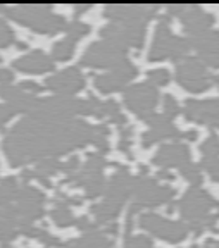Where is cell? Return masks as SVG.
<instances>
[{
    "mask_svg": "<svg viewBox=\"0 0 219 248\" xmlns=\"http://www.w3.org/2000/svg\"><path fill=\"white\" fill-rule=\"evenodd\" d=\"M107 166V160L104 159L102 154H90L86 157V162L83 166V169L94 170V172H102V169Z\"/></svg>",
    "mask_w": 219,
    "mask_h": 248,
    "instance_id": "33",
    "label": "cell"
},
{
    "mask_svg": "<svg viewBox=\"0 0 219 248\" xmlns=\"http://www.w3.org/2000/svg\"><path fill=\"white\" fill-rule=\"evenodd\" d=\"M176 79L185 90L192 93H202L211 86V76L199 57H187L178 64Z\"/></svg>",
    "mask_w": 219,
    "mask_h": 248,
    "instance_id": "8",
    "label": "cell"
},
{
    "mask_svg": "<svg viewBox=\"0 0 219 248\" xmlns=\"http://www.w3.org/2000/svg\"><path fill=\"white\" fill-rule=\"evenodd\" d=\"M190 162V148L183 143H168L157 150L154 157V164L160 167H181Z\"/></svg>",
    "mask_w": 219,
    "mask_h": 248,
    "instance_id": "16",
    "label": "cell"
},
{
    "mask_svg": "<svg viewBox=\"0 0 219 248\" xmlns=\"http://www.w3.org/2000/svg\"><path fill=\"white\" fill-rule=\"evenodd\" d=\"M121 212V205H116L112 202L104 200L102 203H95L92 205V214L95 216L98 224H104V222L112 221L114 217H118V214Z\"/></svg>",
    "mask_w": 219,
    "mask_h": 248,
    "instance_id": "23",
    "label": "cell"
},
{
    "mask_svg": "<svg viewBox=\"0 0 219 248\" xmlns=\"http://www.w3.org/2000/svg\"><path fill=\"white\" fill-rule=\"evenodd\" d=\"M190 48L199 50V54H214L219 55V31L209 30L200 35H193L188 38Z\"/></svg>",
    "mask_w": 219,
    "mask_h": 248,
    "instance_id": "19",
    "label": "cell"
},
{
    "mask_svg": "<svg viewBox=\"0 0 219 248\" xmlns=\"http://www.w3.org/2000/svg\"><path fill=\"white\" fill-rule=\"evenodd\" d=\"M12 67L21 71V73L42 74V73H47V71H52L55 66H54V59L50 55H47L42 50H33L12 62Z\"/></svg>",
    "mask_w": 219,
    "mask_h": 248,
    "instance_id": "17",
    "label": "cell"
},
{
    "mask_svg": "<svg viewBox=\"0 0 219 248\" xmlns=\"http://www.w3.org/2000/svg\"><path fill=\"white\" fill-rule=\"evenodd\" d=\"M200 152L205 159H214L219 157V138L216 135H211L200 147Z\"/></svg>",
    "mask_w": 219,
    "mask_h": 248,
    "instance_id": "32",
    "label": "cell"
},
{
    "mask_svg": "<svg viewBox=\"0 0 219 248\" xmlns=\"http://www.w3.org/2000/svg\"><path fill=\"white\" fill-rule=\"evenodd\" d=\"M17 190H19V183L16 178L7 176L0 181V207L11 205L17 198Z\"/></svg>",
    "mask_w": 219,
    "mask_h": 248,
    "instance_id": "24",
    "label": "cell"
},
{
    "mask_svg": "<svg viewBox=\"0 0 219 248\" xmlns=\"http://www.w3.org/2000/svg\"><path fill=\"white\" fill-rule=\"evenodd\" d=\"M126 59V48L112 42L102 40L92 43L81 57V64L86 67H116Z\"/></svg>",
    "mask_w": 219,
    "mask_h": 248,
    "instance_id": "7",
    "label": "cell"
},
{
    "mask_svg": "<svg viewBox=\"0 0 219 248\" xmlns=\"http://www.w3.org/2000/svg\"><path fill=\"white\" fill-rule=\"evenodd\" d=\"M107 136H109V128L106 124H97L94 129H92V143L97 147V150H100V154L104 155V152H107L109 143H107Z\"/></svg>",
    "mask_w": 219,
    "mask_h": 248,
    "instance_id": "28",
    "label": "cell"
},
{
    "mask_svg": "<svg viewBox=\"0 0 219 248\" xmlns=\"http://www.w3.org/2000/svg\"><path fill=\"white\" fill-rule=\"evenodd\" d=\"M171 14L180 16L185 31H188L190 36L205 33L214 24V16L197 5H171Z\"/></svg>",
    "mask_w": 219,
    "mask_h": 248,
    "instance_id": "11",
    "label": "cell"
},
{
    "mask_svg": "<svg viewBox=\"0 0 219 248\" xmlns=\"http://www.w3.org/2000/svg\"><path fill=\"white\" fill-rule=\"evenodd\" d=\"M168 138H172V140L181 138V133L172 126L171 121H168V123H164V124H159V126H154V128H150L147 133H143V135H141V143H143V147H150V145L156 143V141L168 140Z\"/></svg>",
    "mask_w": 219,
    "mask_h": 248,
    "instance_id": "20",
    "label": "cell"
},
{
    "mask_svg": "<svg viewBox=\"0 0 219 248\" xmlns=\"http://www.w3.org/2000/svg\"><path fill=\"white\" fill-rule=\"evenodd\" d=\"M188 52H190L188 38H180V36L172 35L171 28H169V21H160L156 28L154 43L149 52V61H160V59L166 57L181 61V59H187Z\"/></svg>",
    "mask_w": 219,
    "mask_h": 248,
    "instance_id": "4",
    "label": "cell"
},
{
    "mask_svg": "<svg viewBox=\"0 0 219 248\" xmlns=\"http://www.w3.org/2000/svg\"><path fill=\"white\" fill-rule=\"evenodd\" d=\"M157 5H107L106 16L116 21V24H147V21L156 14Z\"/></svg>",
    "mask_w": 219,
    "mask_h": 248,
    "instance_id": "12",
    "label": "cell"
},
{
    "mask_svg": "<svg viewBox=\"0 0 219 248\" xmlns=\"http://www.w3.org/2000/svg\"><path fill=\"white\" fill-rule=\"evenodd\" d=\"M69 198L64 197V195H59V200L55 202V207L52 210V219L55 221V224L61 226V228H67V226L76 224V217L73 216L69 209Z\"/></svg>",
    "mask_w": 219,
    "mask_h": 248,
    "instance_id": "21",
    "label": "cell"
},
{
    "mask_svg": "<svg viewBox=\"0 0 219 248\" xmlns=\"http://www.w3.org/2000/svg\"><path fill=\"white\" fill-rule=\"evenodd\" d=\"M135 178L129 174L126 167H119L118 172L110 178L109 185L106 186V200L112 202L116 205H123L133 191Z\"/></svg>",
    "mask_w": 219,
    "mask_h": 248,
    "instance_id": "15",
    "label": "cell"
},
{
    "mask_svg": "<svg viewBox=\"0 0 219 248\" xmlns=\"http://www.w3.org/2000/svg\"><path fill=\"white\" fill-rule=\"evenodd\" d=\"M185 117L200 124H211L219 128V98L218 100H188L185 104Z\"/></svg>",
    "mask_w": 219,
    "mask_h": 248,
    "instance_id": "14",
    "label": "cell"
},
{
    "mask_svg": "<svg viewBox=\"0 0 219 248\" xmlns=\"http://www.w3.org/2000/svg\"><path fill=\"white\" fill-rule=\"evenodd\" d=\"M76 226L85 232L95 231V229H97V224H95V222H90L88 217H79V219H76Z\"/></svg>",
    "mask_w": 219,
    "mask_h": 248,
    "instance_id": "42",
    "label": "cell"
},
{
    "mask_svg": "<svg viewBox=\"0 0 219 248\" xmlns=\"http://www.w3.org/2000/svg\"><path fill=\"white\" fill-rule=\"evenodd\" d=\"M140 226L147 229L152 234H157L162 240H168L171 243H178V241L185 240L188 234V226L180 221H169L160 217L159 214L147 212L140 216Z\"/></svg>",
    "mask_w": 219,
    "mask_h": 248,
    "instance_id": "9",
    "label": "cell"
},
{
    "mask_svg": "<svg viewBox=\"0 0 219 248\" xmlns=\"http://www.w3.org/2000/svg\"><path fill=\"white\" fill-rule=\"evenodd\" d=\"M212 79H214V81L218 83V86H219V76H214V78H212Z\"/></svg>",
    "mask_w": 219,
    "mask_h": 248,
    "instance_id": "50",
    "label": "cell"
},
{
    "mask_svg": "<svg viewBox=\"0 0 219 248\" xmlns=\"http://www.w3.org/2000/svg\"><path fill=\"white\" fill-rule=\"evenodd\" d=\"M180 172L185 176V179H188L193 186H200V183H202V172H200L199 164H192V162L185 164V166L180 167Z\"/></svg>",
    "mask_w": 219,
    "mask_h": 248,
    "instance_id": "30",
    "label": "cell"
},
{
    "mask_svg": "<svg viewBox=\"0 0 219 248\" xmlns=\"http://www.w3.org/2000/svg\"><path fill=\"white\" fill-rule=\"evenodd\" d=\"M79 248H110V241L106 238V234L100 231H88L85 232L81 238L78 240Z\"/></svg>",
    "mask_w": 219,
    "mask_h": 248,
    "instance_id": "25",
    "label": "cell"
},
{
    "mask_svg": "<svg viewBox=\"0 0 219 248\" xmlns=\"http://www.w3.org/2000/svg\"><path fill=\"white\" fill-rule=\"evenodd\" d=\"M92 126L75 117H61L40 100L31 112L5 135L4 152L12 167L63 155L92 140Z\"/></svg>",
    "mask_w": 219,
    "mask_h": 248,
    "instance_id": "1",
    "label": "cell"
},
{
    "mask_svg": "<svg viewBox=\"0 0 219 248\" xmlns=\"http://www.w3.org/2000/svg\"><path fill=\"white\" fill-rule=\"evenodd\" d=\"M35 170L38 174L45 176V178H50L54 176L55 172H59L61 170V162L55 157H48V159H42L38 162V166L35 167Z\"/></svg>",
    "mask_w": 219,
    "mask_h": 248,
    "instance_id": "29",
    "label": "cell"
},
{
    "mask_svg": "<svg viewBox=\"0 0 219 248\" xmlns=\"http://www.w3.org/2000/svg\"><path fill=\"white\" fill-rule=\"evenodd\" d=\"M14 114H16V110H14L11 105L0 104V128H2L7 121H11L12 117H14Z\"/></svg>",
    "mask_w": 219,
    "mask_h": 248,
    "instance_id": "41",
    "label": "cell"
},
{
    "mask_svg": "<svg viewBox=\"0 0 219 248\" xmlns=\"http://www.w3.org/2000/svg\"><path fill=\"white\" fill-rule=\"evenodd\" d=\"M138 69L133 62L125 59L116 67H112L110 73H104L100 76H95V86L102 93H114L119 90H125L126 83L131 81L137 76Z\"/></svg>",
    "mask_w": 219,
    "mask_h": 248,
    "instance_id": "10",
    "label": "cell"
},
{
    "mask_svg": "<svg viewBox=\"0 0 219 248\" xmlns=\"http://www.w3.org/2000/svg\"><path fill=\"white\" fill-rule=\"evenodd\" d=\"M157 102H159V92L150 83H138L125 90L126 107L141 119H149L152 116Z\"/></svg>",
    "mask_w": 219,
    "mask_h": 248,
    "instance_id": "6",
    "label": "cell"
},
{
    "mask_svg": "<svg viewBox=\"0 0 219 248\" xmlns=\"http://www.w3.org/2000/svg\"><path fill=\"white\" fill-rule=\"evenodd\" d=\"M19 88L24 90L26 93H31V95H33V93L42 92V86H40L38 83H35V81H21Z\"/></svg>",
    "mask_w": 219,
    "mask_h": 248,
    "instance_id": "43",
    "label": "cell"
},
{
    "mask_svg": "<svg viewBox=\"0 0 219 248\" xmlns=\"http://www.w3.org/2000/svg\"><path fill=\"white\" fill-rule=\"evenodd\" d=\"M66 31H67V38L71 40H79L81 36L88 35L90 31V26L86 23H81V21H73V23L66 24Z\"/></svg>",
    "mask_w": 219,
    "mask_h": 248,
    "instance_id": "31",
    "label": "cell"
},
{
    "mask_svg": "<svg viewBox=\"0 0 219 248\" xmlns=\"http://www.w3.org/2000/svg\"><path fill=\"white\" fill-rule=\"evenodd\" d=\"M0 97L4 98L7 102V105H11L16 112H26V114L31 112L33 108L36 107V104L40 102V98L33 97L31 93H26L19 86H11V85L0 86Z\"/></svg>",
    "mask_w": 219,
    "mask_h": 248,
    "instance_id": "18",
    "label": "cell"
},
{
    "mask_svg": "<svg viewBox=\"0 0 219 248\" xmlns=\"http://www.w3.org/2000/svg\"><path fill=\"white\" fill-rule=\"evenodd\" d=\"M9 19L31 28L35 33L54 35L66 30V19L61 14H54L48 5H11L4 9Z\"/></svg>",
    "mask_w": 219,
    "mask_h": 248,
    "instance_id": "3",
    "label": "cell"
},
{
    "mask_svg": "<svg viewBox=\"0 0 219 248\" xmlns=\"http://www.w3.org/2000/svg\"><path fill=\"white\" fill-rule=\"evenodd\" d=\"M61 170L66 172L67 176L75 174L76 170H79V159L76 155H73L71 159H67L66 162H61Z\"/></svg>",
    "mask_w": 219,
    "mask_h": 248,
    "instance_id": "40",
    "label": "cell"
},
{
    "mask_svg": "<svg viewBox=\"0 0 219 248\" xmlns=\"http://www.w3.org/2000/svg\"><path fill=\"white\" fill-rule=\"evenodd\" d=\"M192 248H199V247H192Z\"/></svg>",
    "mask_w": 219,
    "mask_h": 248,
    "instance_id": "53",
    "label": "cell"
},
{
    "mask_svg": "<svg viewBox=\"0 0 219 248\" xmlns=\"http://www.w3.org/2000/svg\"><path fill=\"white\" fill-rule=\"evenodd\" d=\"M169 78H171V76H169V73L166 69H154V71H150V73H149L150 85H159V86L168 85Z\"/></svg>",
    "mask_w": 219,
    "mask_h": 248,
    "instance_id": "39",
    "label": "cell"
},
{
    "mask_svg": "<svg viewBox=\"0 0 219 248\" xmlns=\"http://www.w3.org/2000/svg\"><path fill=\"white\" fill-rule=\"evenodd\" d=\"M178 205L183 219L188 222V229L195 232L212 226L219 217V202L200 186H192Z\"/></svg>",
    "mask_w": 219,
    "mask_h": 248,
    "instance_id": "2",
    "label": "cell"
},
{
    "mask_svg": "<svg viewBox=\"0 0 219 248\" xmlns=\"http://www.w3.org/2000/svg\"><path fill=\"white\" fill-rule=\"evenodd\" d=\"M180 114V105H178L176 98L172 97V95H166L164 97V116L168 119H172V117H176Z\"/></svg>",
    "mask_w": 219,
    "mask_h": 248,
    "instance_id": "37",
    "label": "cell"
},
{
    "mask_svg": "<svg viewBox=\"0 0 219 248\" xmlns=\"http://www.w3.org/2000/svg\"><path fill=\"white\" fill-rule=\"evenodd\" d=\"M12 79H14V73L7 67H0V83L9 85V83H12Z\"/></svg>",
    "mask_w": 219,
    "mask_h": 248,
    "instance_id": "44",
    "label": "cell"
},
{
    "mask_svg": "<svg viewBox=\"0 0 219 248\" xmlns=\"http://www.w3.org/2000/svg\"><path fill=\"white\" fill-rule=\"evenodd\" d=\"M181 138H187V140H195V138H197V131H193V129H190V131H185V133H181Z\"/></svg>",
    "mask_w": 219,
    "mask_h": 248,
    "instance_id": "46",
    "label": "cell"
},
{
    "mask_svg": "<svg viewBox=\"0 0 219 248\" xmlns=\"http://www.w3.org/2000/svg\"><path fill=\"white\" fill-rule=\"evenodd\" d=\"M47 88L54 92L57 97H71L83 90L85 86V76L78 67H67V69L55 73L47 78Z\"/></svg>",
    "mask_w": 219,
    "mask_h": 248,
    "instance_id": "13",
    "label": "cell"
},
{
    "mask_svg": "<svg viewBox=\"0 0 219 248\" xmlns=\"http://www.w3.org/2000/svg\"><path fill=\"white\" fill-rule=\"evenodd\" d=\"M199 166H202L203 169L207 170L214 181H219V157H214V159H205L203 157Z\"/></svg>",
    "mask_w": 219,
    "mask_h": 248,
    "instance_id": "38",
    "label": "cell"
},
{
    "mask_svg": "<svg viewBox=\"0 0 219 248\" xmlns=\"http://www.w3.org/2000/svg\"><path fill=\"white\" fill-rule=\"evenodd\" d=\"M33 238H36V240L42 241V243L47 245V247H59V245H61L59 238L52 236L50 232L45 231V229H42V228H36L35 229V232H33Z\"/></svg>",
    "mask_w": 219,
    "mask_h": 248,
    "instance_id": "36",
    "label": "cell"
},
{
    "mask_svg": "<svg viewBox=\"0 0 219 248\" xmlns=\"http://www.w3.org/2000/svg\"><path fill=\"white\" fill-rule=\"evenodd\" d=\"M157 176H159V178H166V179H171V178H172L171 172H169V170H164V169L160 170V172H159Z\"/></svg>",
    "mask_w": 219,
    "mask_h": 248,
    "instance_id": "48",
    "label": "cell"
},
{
    "mask_svg": "<svg viewBox=\"0 0 219 248\" xmlns=\"http://www.w3.org/2000/svg\"><path fill=\"white\" fill-rule=\"evenodd\" d=\"M203 248H219V241L207 240V241H205V247H203Z\"/></svg>",
    "mask_w": 219,
    "mask_h": 248,
    "instance_id": "47",
    "label": "cell"
},
{
    "mask_svg": "<svg viewBox=\"0 0 219 248\" xmlns=\"http://www.w3.org/2000/svg\"><path fill=\"white\" fill-rule=\"evenodd\" d=\"M76 48V42L71 38H63L52 46V57L55 61H67Z\"/></svg>",
    "mask_w": 219,
    "mask_h": 248,
    "instance_id": "27",
    "label": "cell"
},
{
    "mask_svg": "<svg viewBox=\"0 0 219 248\" xmlns=\"http://www.w3.org/2000/svg\"><path fill=\"white\" fill-rule=\"evenodd\" d=\"M16 202H28V203H38V205H43L45 195H43L38 188H35V186L28 185V183H23V185H19V190H17Z\"/></svg>",
    "mask_w": 219,
    "mask_h": 248,
    "instance_id": "26",
    "label": "cell"
},
{
    "mask_svg": "<svg viewBox=\"0 0 219 248\" xmlns=\"http://www.w3.org/2000/svg\"><path fill=\"white\" fill-rule=\"evenodd\" d=\"M19 226L21 222L16 217L0 209V241L2 243H9L12 238H16L19 232Z\"/></svg>",
    "mask_w": 219,
    "mask_h": 248,
    "instance_id": "22",
    "label": "cell"
},
{
    "mask_svg": "<svg viewBox=\"0 0 219 248\" xmlns=\"http://www.w3.org/2000/svg\"><path fill=\"white\" fill-rule=\"evenodd\" d=\"M64 248H79L78 240H73V241H69V243H66V247Z\"/></svg>",
    "mask_w": 219,
    "mask_h": 248,
    "instance_id": "49",
    "label": "cell"
},
{
    "mask_svg": "<svg viewBox=\"0 0 219 248\" xmlns=\"http://www.w3.org/2000/svg\"><path fill=\"white\" fill-rule=\"evenodd\" d=\"M2 248H12V247L9 243H4V245H2Z\"/></svg>",
    "mask_w": 219,
    "mask_h": 248,
    "instance_id": "51",
    "label": "cell"
},
{
    "mask_svg": "<svg viewBox=\"0 0 219 248\" xmlns=\"http://www.w3.org/2000/svg\"><path fill=\"white\" fill-rule=\"evenodd\" d=\"M16 42V36H14V31L7 24L5 19H0V46L2 48H7L12 43Z\"/></svg>",
    "mask_w": 219,
    "mask_h": 248,
    "instance_id": "34",
    "label": "cell"
},
{
    "mask_svg": "<svg viewBox=\"0 0 219 248\" xmlns=\"http://www.w3.org/2000/svg\"><path fill=\"white\" fill-rule=\"evenodd\" d=\"M2 9H4V7H2V5H0V11H2Z\"/></svg>",
    "mask_w": 219,
    "mask_h": 248,
    "instance_id": "52",
    "label": "cell"
},
{
    "mask_svg": "<svg viewBox=\"0 0 219 248\" xmlns=\"http://www.w3.org/2000/svg\"><path fill=\"white\" fill-rule=\"evenodd\" d=\"M133 209L131 212L143 207H156L166 203L174 197V188L171 186H160L152 178H135L133 191Z\"/></svg>",
    "mask_w": 219,
    "mask_h": 248,
    "instance_id": "5",
    "label": "cell"
},
{
    "mask_svg": "<svg viewBox=\"0 0 219 248\" xmlns=\"http://www.w3.org/2000/svg\"><path fill=\"white\" fill-rule=\"evenodd\" d=\"M125 248H156L152 245V240L145 234H138V236H128L126 238Z\"/></svg>",
    "mask_w": 219,
    "mask_h": 248,
    "instance_id": "35",
    "label": "cell"
},
{
    "mask_svg": "<svg viewBox=\"0 0 219 248\" xmlns=\"http://www.w3.org/2000/svg\"><path fill=\"white\" fill-rule=\"evenodd\" d=\"M119 148H121L123 152H126V154H129V148H131V140L121 138V141H119Z\"/></svg>",
    "mask_w": 219,
    "mask_h": 248,
    "instance_id": "45",
    "label": "cell"
}]
</instances>
